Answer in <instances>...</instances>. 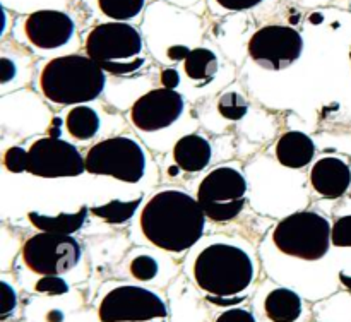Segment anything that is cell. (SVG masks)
Segmentation results:
<instances>
[{
    "label": "cell",
    "mask_w": 351,
    "mask_h": 322,
    "mask_svg": "<svg viewBox=\"0 0 351 322\" xmlns=\"http://www.w3.org/2000/svg\"><path fill=\"white\" fill-rule=\"evenodd\" d=\"M223 9L233 10V12H240V10L252 9V7L259 5L263 0H216Z\"/></svg>",
    "instance_id": "obj_30"
},
{
    "label": "cell",
    "mask_w": 351,
    "mask_h": 322,
    "mask_svg": "<svg viewBox=\"0 0 351 322\" xmlns=\"http://www.w3.org/2000/svg\"><path fill=\"white\" fill-rule=\"evenodd\" d=\"M36 293L51 295V297H60L69 293V283L60 276H41L34 284Z\"/></svg>",
    "instance_id": "obj_26"
},
{
    "label": "cell",
    "mask_w": 351,
    "mask_h": 322,
    "mask_svg": "<svg viewBox=\"0 0 351 322\" xmlns=\"http://www.w3.org/2000/svg\"><path fill=\"white\" fill-rule=\"evenodd\" d=\"M185 74L197 82L199 86L206 84L215 77L218 72V57L208 48H194L185 58Z\"/></svg>",
    "instance_id": "obj_20"
},
{
    "label": "cell",
    "mask_w": 351,
    "mask_h": 322,
    "mask_svg": "<svg viewBox=\"0 0 351 322\" xmlns=\"http://www.w3.org/2000/svg\"><path fill=\"white\" fill-rule=\"evenodd\" d=\"M62 319H64V315H62L60 312H50V314H48V321L50 322H60Z\"/></svg>",
    "instance_id": "obj_36"
},
{
    "label": "cell",
    "mask_w": 351,
    "mask_h": 322,
    "mask_svg": "<svg viewBox=\"0 0 351 322\" xmlns=\"http://www.w3.org/2000/svg\"><path fill=\"white\" fill-rule=\"evenodd\" d=\"M65 127L74 139L89 140L98 134L99 115L91 106L77 105L69 110L65 116Z\"/></svg>",
    "instance_id": "obj_19"
},
{
    "label": "cell",
    "mask_w": 351,
    "mask_h": 322,
    "mask_svg": "<svg viewBox=\"0 0 351 322\" xmlns=\"http://www.w3.org/2000/svg\"><path fill=\"white\" fill-rule=\"evenodd\" d=\"M86 171L137 184L146 171V153L137 140L117 136L99 140L86 153Z\"/></svg>",
    "instance_id": "obj_6"
},
{
    "label": "cell",
    "mask_w": 351,
    "mask_h": 322,
    "mask_svg": "<svg viewBox=\"0 0 351 322\" xmlns=\"http://www.w3.org/2000/svg\"><path fill=\"white\" fill-rule=\"evenodd\" d=\"M160 322H167V321H160Z\"/></svg>",
    "instance_id": "obj_38"
},
{
    "label": "cell",
    "mask_w": 351,
    "mask_h": 322,
    "mask_svg": "<svg viewBox=\"0 0 351 322\" xmlns=\"http://www.w3.org/2000/svg\"><path fill=\"white\" fill-rule=\"evenodd\" d=\"M143 36L127 23H103L89 31L86 51L105 72L113 75H129L139 71L143 57Z\"/></svg>",
    "instance_id": "obj_4"
},
{
    "label": "cell",
    "mask_w": 351,
    "mask_h": 322,
    "mask_svg": "<svg viewBox=\"0 0 351 322\" xmlns=\"http://www.w3.org/2000/svg\"><path fill=\"white\" fill-rule=\"evenodd\" d=\"M82 250L72 235L40 232L23 245V260L40 276H60L69 273L81 260Z\"/></svg>",
    "instance_id": "obj_9"
},
{
    "label": "cell",
    "mask_w": 351,
    "mask_h": 322,
    "mask_svg": "<svg viewBox=\"0 0 351 322\" xmlns=\"http://www.w3.org/2000/svg\"><path fill=\"white\" fill-rule=\"evenodd\" d=\"M96 312L99 322H149L167 319L168 307L149 288L120 284L99 300Z\"/></svg>",
    "instance_id": "obj_8"
},
{
    "label": "cell",
    "mask_w": 351,
    "mask_h": 322,
    "mask_svg": "<svg viewBox=\"0 0 351 322\" xmlns=\"http://www.w3.org/2000/svg\"><path fill=\"white\" fill-rule=\"evenodd\" d=\"M74 21L60 10H36L27 16L24 31L31 43L41 50L64 47L74 34Z\"/></svg>",
    "instance_id": "obj_13"
},
{
    "label": "cell",
    "mask_w": 351,
    "mask_h": 322,
    "mask_svg": "<svg viewBox=\"0 0 351 322\" xmlns=\"http://www.w3.org/2000/svg\"><path fill=\"white\" fill-rule=\"evenodd\" d=\"M185 108L184 96L175 89L158 88L141 96L130 108V120L144 132H156L173 125Z\"/></svg>",
    "instance_id": "obj_12"
},
{
    "label": "cell",
    "mask_w": 351,
    "mask_h": 322,
    "mask_svg": "<svg viewBox=\"0 0 351 322\" xmlns=\"http://www.w3.org/2000/svg\"><path fill=\"white\" fill-rule=\"evenodd\" d=\"M158 269H160V266H158L156 259L151 256H137L130 262V274L143 283L153 281L156 277Z\"/></svg>",
    "instance_id": "obj_24"
},
{
    "label": "cell",
    "mask_w": 351,
    "mask_h": 322,
    "mask_svg": "<svg viewBox=\"0 0 351 322\" xmlns=\"http://www.w3.org/2000/svg\"><path fill=\"white\" fill-rule=\"evenodd\" d=\"M211 143L199 134H187L180 137L173 146L175 164L187 173H197L204 170L211 161Z\"/></svg>",
    "instance_id": "obj_15"
},
{
    "label": "cell",
    "mask_w": 351,
    "mask_h": 322,
    "mask_svg": "<svg viewBox=\"0 0 351 322\" xmlns=\"http://www.w3.org/2000/svg\"><path fill=\"white\" fill-rule=\"evenodd\" d=\"M332 245L351 247V214L341 216L332 225Z\"/></svg>",
    "instance_id": "obj_27"
},
{
    "label": "cell",
    "mask_w": 351,
    "mask_h": 322,
    "mask_svg": "<svg viewBox=\"0 0 351 322\" xmlns=\"http://www.w3.org/2000/svg\"><path fill=\"white\" fill-rule=\"evenodd\" d=\"M312 188L324 199H338L351 185V170L345 160L324 156L315 161L311 170Z\"/></svg>",
    "instance_id": "obj_14"
},
{
    "label": "cell",
    "mask_w": 351,
    "mask_h": 322,
    "mask_svg": "<svg viewBox=\"0 0 351 322\" xmlns=\"http://www.w3.org/2000/svg\"><path fill=\"white\" fill-rule=\"evenodd\" d=\"M0 69H2V84H7V82L10 81V79L14 77V74H16V67H14L12 62L9 60V58H0Z\"/></svg>",
    "instance_id": "obj_34"
},
{
    "label": "cell",
    "mask_w": 351,
    "mask_h": 322,
    "mask_svg": "<svg viewBox=\"0 0 351 322\" xmlns=\"http://www.w3.org/2000/svg\"><path fill=\"white\" fill-rule=\"evenodd\" d=\"M88 212L89 209L86 206H82V208H79L72 214L60 212L57 216H48L36 211H31L27 214V218H29L31 225L40 230V232L57 233V235H72V233L79 232L82 228V225L86 223V218H88Z\"/></svg>",
    "instance_id": "obj_18"
},
{
    "label": "cell",
    "mask_w": 351,
    "mask_h": 322,
    "mask_svg": "<svg viewBox=\"0 0 351 322\" xmlns=\"http://www.w3.org/2000/svg\"><path fill=\"white\" fill-rule=\"evenodd\" d=\"M29 164V151L21 146H12L3 154V166L10 173H24Z\"/></svg>",
    "instance_id": "obj_25"
},
{
    "label": "cell",
    "mask_w": 351,
    "mask_h": 322,
    "mask_svg": "<svg viewBox=\"0 0 351 322\" xmlns=\"http://www.w3.org/2000/svg\"><path fill=\"white\" fill-rule=\"evenodd\" d=\"M263 312L271 322H297L304 314V301L290 288H273L264 297Z\"/></svg>",
    "instance_id": "obj_17"
},
{
    "label": "cell",
    "mask_w": 351,
    "mask_h": 322,
    "mask_svg": "<svg viewBox=\"0 0 351 322\" xmlns=\"http://www.w3.org/2000/svg\"><path fill=\"white\" fill-rule=\"evenodd\" d=\"M206 214L197 197L167 188L147 201L141 211V232L147 242L167 252H185L204 235Z\"/></svg>",
    "instance_id": "obj_1"
},
{
    "label": "cell",
    "mask_w": 351,
    "mask_h": 322,
    "mask_svg": "<svg viewBox=\"0 0 351 322\" xmlns=\"http://www.w3.org/2000/svg\"><path fill=\"white\" fill-rule=\"evenodd\" d=\"M106 72L88 55H64L48 62L40 74V89L55 105H84L101 96Z\"/></svg>",
    "instance_id": "obj_3"
},
{
    "label": "cell",
    "mask_w": 351,
    "mask_h": 322,
    "mask_svg": "<svg viewBox=\"0 0 351 322\" xmlns=\"http://www.w3.org/2000/svg\"><path fill=\"white\" fill-rule=\"evenodd\" d=\"M339 281H341V284L346 290L351 291V276H348L346 273H339Z\"/></svg>",
    "instance_id": "obj_35"
},
{
    "label": "cell",
    "mask_w": 351,
    "mask_h": 322,
    "mask_svg": "<svg viewBox=\"0 0 351 322\" xmlns=\"http://www.w3.org/2000/svg\"><path fill=\"white\" fill-rule=\"evenodd\" d=\"M218 112L226 120H242L249 112V101L240 92L228 91L218 99Z\"/></svg>",
    "instance_id": "obj_23"
},
{
    "label": "cell",
    "mask_w": 351,
    "mask_h": 322,
    "mask_svg": "<svg viewBox=\"0 0 351 322\" xmlns=\"http://www.w3.org/2000/svg\"><path fill=\"white\" fill-rule=\"evenodd\" d=\"M146 0H98V5L106 17L113 21L132 19L143 10Z\"/></svg>",
    "instance_id": "obj_22"
},
{
    "label": "cell",
    "mask_w": 351,
    "mask_h": 322,
    "mask_svg": "<svg viewBox=\"0 0 351 322\" xmlns=\"http://www.w3.org/2000/svg\"><path fill=\"white\" fill-rule=\"evenodd\" d=\"M192 276L209 297H242L256 280V264L240 247L211 243L194 259Z\"/></svg>",
    "instance_id": "obj_2"
},
{
    "label": "cell",
    "mask_w": 351,
    "mask_h": 322,
    "mask_svg": "<svg viewBox=\"0 0 351 322\" xmlns=\"http://www.w3.org/2000/svg\"><path fill=\"white\" fill-rule=\"evenodd\" d=\"M247 180L233 166H218L202 178L197 201L206 218L216 223L235 219L245 208Z\"/></svg>",
    "instance_id": "obj_7"
},
{
    "label": "cell",
    "mask_w": 351,
    "mask_h": 322,
    "mask_svg": "<svg viewBox=\"0 0 351 322\" xmlns=\"http://www.w3.org/2000/svg\"><path fill=\"white\" fill-rule=\"evenodd\" d=\"M27 173L41 178L79 177L86 171V158L74 144L60 137H41L29 146Z\"/></svg>",
    "instance_id": "obj_11"
},
{
    "label": "cell",
    "mask_w": 351,
    "mask_h": 322,
    "mask_svg": "<svg viewBox=\"0 0 351 322\" xmlns=\"http://www.w3.org/2000/svg\"><path fill=\"white\" fill-rule=\"evenodd\" d=\"M215 322H257L256 315L252 310L243 307H232L223 310Z\"/></svg>",
    "instance_id": "obj_29"
},
{
    "label": "cell",
    "mask_w": 351,
    "mask_h": 322,
    "mask_svg": "<svg viewBox=\"0 0 351 322\" xmlns=\"http://www.w3.org/2000/svg\"><path fill=\"white\" fill-rule=\"evenodd\" d=\"M206 300L219 307H237V304L245 300V297H206Z\"/></svg>",
    "instance_id": "obj_32"
},
{
    "label": "cell",
    "mask_w": 351,
    "mask_h": 322,
    "mask_svg": "<svg viewBox=\"0 0 351 322\" xmlns=\"http://www.w3.org/2000/svg\"><path fill=\"white\" fill-rule=\"evenodd\" d=\"M304 40L290 26H264L252 34L249 55L254 62L269 71H283L300 58Z\"/></svg>",
    "instance_id": "obj_10"
},
{
    "label": "cell",
    "mask_w": 351,
    "mask_h": 322,
    "mask_svg": "<svg viewBox=\"0 0 351 322\" xmlns=\"http://www.w3.org/2000/svg\"><path fill=\"white\" fill-rule=\"evenodd\" d=\"M189 53H191V50H189L187 47H184V45H175V47H170L168 48L167 55L170 60L173 62H178V60H184L189 57Z\"/></svg>",
    "instance_id": "obj_33"
},
{
    "label": "cell",
    "mask_w": 351,
    "mask_h": 322,
    "mask_svg": "<svg viewBox=\"0 0 351 322\" xmlns=\"http://www.w3.org/2000/svg\"><path fill=\"white\" fill-rule=\"evenodd\" d=\"M350 60H351V51H350Z\"/></svg>",
    "instance_id": "obj_37"
},
{
    "label": "cell",
    "mask_w": 351,
    "mask_h": 322,
    "mask_svg": "<svg viewBox=\"0 0 351 322\" xmlns=\"http://www.w3.org/2000/svg\"><path fill=\"white\" fill-rule=\"evenodd\" d=\"M315 156V144L311 136L300 130L283 134L276 144V158L283 166L300 170L312 163Z\"/></svg>",
    "instance_id": "obj_16"
},
{
    "label": "cell",
    "mask_w": 351,
    "mask_h": 322,
    "mask_svg": "<svg viewBox=\"0 0 351 322\" xmlns=\"http://www.w3.org/2000/svg\"><path fill=\"white\" fill-rule=\"evenodd\" d=\"M0 293H2V310H0V319L7 321L14 312L17 310V293L14 286H10L7 281H0Z\"/></svg>",
    "instance_id": "obj_28"
},
{
    "label": "cell",
    "mask_w": 351,
    "mask_h": 322,
    "mask_svg": "<svg viewBox=\"0 0 351 322\" xmlns=\"http://www.w3.org/2000/svg\"><path fill=\"white\" fill-rule=\"evenodd\" d=\"M161 84L167 89H177L180 84V74L175 69H163L161 71Z\"/></svg>",
    "instance_id": "obj_31"
},
{
    "label": "cell",
    "mask_w": 351,
    "mask_h": 322,
    "mask_svg": "<svg viewBox=\"0 0 351 322\" xmlns=\"http://www.w3.org/2000/svg\"><path fill=\"white\" fill-rule=\"evenodd\" d=\"M141 206V197L132 199V201H120V199H113V201L106 202L101 206H93L91 212L96 218H101L103 221L110 223V225H122V223L129 221Z\"/></svg>",
    "instance_id": "obj_21"
},
{
    "label": "cell",
    "mask_w": 351,
    "mask_h": 322,
    "mask_svg": "<svg viewBox=\"0 0 351 322\" xmlns=\"http://www.w3.org/2000/svg\"><path fill=\"white\" fill-rule=\"evenodd\" d=\"M273 242L285 256L302 260H319L332 245V226L315 211H298L276 225Z\"/></svg>",
    "instance_id": "obj_5"
}]
</instances>
